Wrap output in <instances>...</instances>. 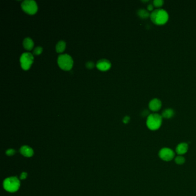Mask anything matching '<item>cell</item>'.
Segmentation results:
<instances>
[{
	"mask_svg": "<svg viewBox=\"0 0 196 196\" xmlns=\"http://www.w3.org/2000/svg\"><path fill=\"white\" fill-rule=\"evenodd\" d=\"M66 43L63 41H58L56 46V50L57 52H62L65 49Z\"/></svg>",
	"mask_w": 196,
	"mask_h": 196,
	"instance_id": "obj_15",
	"label": "cell"
},
{
	"mask_svg": "<svg viewBox=\"0 0 196 196\" xmlns=\"http://www.w3.org/2000/svg\"><path fill=\"white\" fill-rule=\"evenodd\" d=\"M175 162L178 164H183L185 162V159L182 156H178L175 158Z\"/></svg>",
	"mask_w": 196,
	"mask_h": 196,
	"instance_id": "obj_16",
	"label": "cell"
},
{
	"mask_svg": "<svg viewBox=\"0 0 196 196\" xmlns=\"http://www.w3.org/2000/svg\"><path fill=\"white\" fill-rule=\"evenodd\" d=\"M147 9L148 10H153L154 9V6L152 4H149L147 7Z\"/></svg>",
	"mask_w": 196,
	"mask_h": 196,
	"instance_id": "obj_23",
	"label": "cell"
},
{
	"mask_svg": "<svg viewBox=\"0 0 196 196\" xmlns=\"http://www.w3.org/2000/svg\"><path fill=\"white\" fill-rule=\"evenodd\" d=\"M27 173L26 172H23L21 174V175H20V180H25L26 178H27Z\"/></svg>",
	"mask_w": 196,
	"mask_h": 196,
	"instance_id": "obj_20",
	"label": "cell"
},
{
	"mask_svg": "<svg viewBox=\"0 0 196 196\" xmlns=\"http://www.w3.org/2000/svg\"><path fill=\"white\" fill-rule=\"evenodd\" d=\"M130 117L129 116H127L123 119V122L125 124H127L130 122Z\"/></svg>",
	"mask_w": 196,
	"mask_h": 196,
	"instance_id": "obj_22",
	"label": "cell"
},
{
	"mask_svg": "<svg viewBox=\"0 0 196 196\" xmlns=\"http://www.w3.org/2000/svg\"><path fill=\"white\" fill-rule=\"evenodd\" d=\"M57 63L60 67L65 70H69L73 65V60L68 54L60 55L57 58Z\"/></svg>",
	"mask_w": 196,
	"mask_h": 196,
	"instance_id": "obj_4",
	"label": "cell"
},
{
	"mask_svg": "<svg viewBox=\"0 0 196 196\" xmlns=\"http://www.w3.org/2000/svg\"><path fill=\"white\" fill-rule=\"evenodd\" d=\"M111 66V62L105 59H100L97 63V67L99 70L102 71H106L109 69Z\"/></svg>",
	"mask_w": 196,
	"mask_h": 196,
	"instance_id": "obj_9",
	"label": "cell"
},
{
	"mask_svg": "<svg viewBox=\"0 0 196 196\" xmlns=\"http://www.w3.org/2000/svg\"><path fill=\"white\" fill-rule=\"evenodd\" d=\"M188 144L186 143H181L176 148V152L180 155H183L187 153L188 150Z\"/></svg>",
	"mask_w": 196,
	"mask_h": 196,
	"instance_id": "obj_11",
	"label": "cell"
},
{
	"mask_svg": "<svg viewBox=\"0 0 196 196\" xmlns=\"http://www.w3.org/2000/svg\"><path fill=\"white\" fill-rule=\"evenodd\" d=\"M33 62L32 54L29 52L23 53L20 57V62L22 68L24 70H28L30 67Z\"/></svg>",
	"mask_w": 196,
	"mask_h": 196,
	"instance_id": "obj_6",
	"label": "cell"
},
{
	"mask_svg": "<svg viewBox=\"0 0 196 196\" xmlns=\"http://www.w3.org/2000/svg\"><path fill=\"white\" fill-rule=\"evenodd\" d=\"M137 13L139 17L142 18H147L148 17L150 16V13L144 9H140L138 10Z\"/></svg>",
	"mask_w": 196,
	"mask_h": 196,
	"instance_id": "obj_14",
	"label": "cell"
},
{
	"mask_svg": "<svg viewBox=\"0 0 196 196\" xmlns=\"http://www.w3.org/2000/svg\"><path fill=\"white\" fill-rule=\"evenodd\" d=\"M174 110L170 108H167V109H164L162 112V116L164 118L170 119L174 116Z\"/></svg>",
	"mask_w": 196,
	"mask_h": 196,
	"instance_id": "obj_13",
	"label": "cell"
},
{
	"mask_svg": "<svg viewBox=\"0 0 196 196\" xmlns=\"http://www.w3.org/2000/svg\"><path fill=\"white\" fill-rule=\"evenodd\" d=\"M15 153H16V151L13 148H9L6 151V154L8 156H12L15 155Z\"/></svg>",
	"mask_w": 196,
	"mask_h": 196,
	"instance_id": "obj_19",
	"label": "cell"
},
{
	"mask_svg": "<svg viewBox=\"0 0 196 196\" xmlns=\"http://www.w3.org/2000/svg\"><path fill=\"white\" fill-rule=\"evenodd\" d=\"M33 41L30 38H26L23 41V46L25 49L28 50L32 49L33 47Z\"/></svg>",
	"mask_w": 196,
	"mask_h": 196,
	"instance_id": "obj_12",
	"label": "cell"
},
{
	"mask_svg": "<svg viewBox=\"0 0 196 196\" xmlns=\"http://www.w3.org/2000/svg\"><path fill=\"white\" fill-rule=\"evenodd\" d=\"M159 156L161 159L164 161H170L174 158L175 153L170 148H164L160 150Z\"/></svg>",
	"mask_w": 196,
	"mask_h": 196,
	"instance_id": "obj_7",
	"label": "cell"
},
{
	"mask_svg": "<svg viewBox=\"0 0 196 196\" xmlns=\"http://www.w3.org/2000/svg\"><path fill=\"white\" fill-rule=\"evenodd\" d=\"M94 63L93 62H88V63H86V67L88 68V69H91L94 67Z\"/></svg>",
	"mask_w": 196,
	"mask_h": 196,
	"instance_id": "obj_21",
	"label": "cell"
},
{
	"mask_svg": "<svg viewBox=\"0 0 196 196\" xmlns=\"http://www.w3.org/2000/svg\"><path fill=\"white\" fill-rule=\"evenodd\" d=\"M21 7L25 12L33 15L38 10L36 2L33 0H25L21 4Z\"/></svg>",
	"mask_w": 196,
	"mask_h": 196,
	"instance_id": "obj_5",
	"label": "cell"
},
{
	"mask_svg": "<svg viewBox=\"0 0 196 196\" xmlns=\"http://www.w3.org/2000/svg\"><path fill=\"white\" fill-rule=\"evenodd\" d=\"M3 187L9 193H15L20 187V181L16 177H10L4 181Z\"/></svg>",
	"mask_w": 196,
	"mask_h": 196,
	"instance_id": "obj_2",
	"label": "cell"
},
{
	"mask_svg": "<svg viewBox=\"0 0 196 196\" xmlns=\"http://www.w3.org/2000/svg\"><path fill=\"white\" fill-rule=\"evenodd\" d=\"M148 105L151 111L156 112L161 109L162 106V102L159 99L154 98L150 101Z\"/></svg>",
	"mask_w": 196,
	"mask_h": 196,
	"instance_id": "obj_8",
	"label": "cell"
},
{
	"mask_svg": "<svg viewBox=\"0 0 196 196\" xmlns=\"http://www.w3.org/2000/svg\"><path fill=\"white\" fill-rule=\"evenodd\" d=\"M150 18L156 24H164L168 21L169 14L163 9H158L150 14Z\"/></svg>",
	"mask_w": 196,
	"mask_h": 196,
	"instance_id": "obj_1",
	"label": "cell"
},
{
	"mask_svg": "<svg viewBox=\"0 0 196 196\" xmlns=\"http://www.w3.org/2000/svg\"><path fill=\"white\" fill-rule=\"evenodd\" d=\"M162 123V116L158 113L149 114L147 119L148 128L153 131L156 130L160 128Z\"/></svg>",
	"mask_w": 196,
	"mask_h": 196,
	"instance_id": "obj_3",
	"label": "cell"
},
{
	"mask_svg": "<svg viewBox=\"0 0 196 196\" xmlns=\"http://www.w3.org/2000/svg\"><path fill=\"white\" fill-rule=\"evenodd\" d=\"M20 153L23 156H24L25 157H31L32 156L33 154H34V151L33 150L31 147L28 146H23L22 147L20 148Z\"/></svg>",
	"mask_w": 196,
	"mask_h": 196,
	"instance_id": "obj_10",
	"label": "cell"
},
{
	"mask_svg": "<svg viewBox=\"0 0 196 196\" xmlns=\"http://www.w3.org/2000/svg\"><path fill=\"white\" fill-rule=\"evenodd\" d=\"M153 3L156 7H160L164 4V1L163 0H154Z\"/></svg>",
	"mask_w": 196,
	"mask_h": 196,
	"instance_id": "obj_17",
	"label": "cell"
},
{
	"mask_svg": "<svg viewBox=\"0 0 196 196\" xmlns=\"http://www.w3.org/2000/svg\"><path fill=\"white\" fill-rule=\"evenodd\" d=\"M42 50H43V49L41 48V47H39V46L37 47L33 50V54L36 55H39L40 54H41Z\"/></svg>",
	"mask_w": 196,
	"mask_h": 196,
	"instance_id": "obj_18",
	"label": "cell"
}]
</instances>
